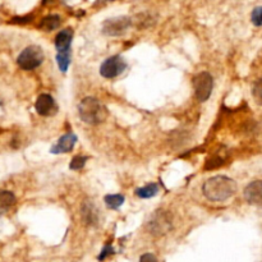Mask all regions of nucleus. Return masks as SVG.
Listing matches in <instances>:
<instances>
[{"mask_svg": "<svg viewBox=\"0 0 262 262\" xmlns=\"http://www.w3.org/2000/svg\"><path fill=\"white\" fill-rule=\"evenodd\" d=\"M236 192V183L225 175H215L203 183L202 193L212 202H223L233 197Z\"/></svg>", "mask_w": 262, "mask_h": 262, "instance_id": "f257e3e1", "label": "nucleus"}, {"mask_svg": "<svg viewBox=\"0 0 262 262\" xmlns=\"http://www.w3.org/2000/svg\"><path fill=\"white\" fill-rule=\"evenodd\" d=\"M78 115L86 124L98 126L105 122L108 116V109L96 98H85L78 104Z\"/></svg>", "mask_w": 262, "mask_h": 262, "instance_id": "f03ea898", "label": "nucleus"}, {"mask_svg": "<svg viewBox=\"0 0 262 262\" xmlns=\"http://www.w3.org/2000/svg\"><path fill=\"white\" fill-rule=\"evenodd\" d=\"M45 59L44 50L37 45L27 46L17 58V63L25 70H34L42 64Z\"/></svg>", "mask_w": 262, "mask_h": 262, "instance_id": "7ed1b4c3", "label": "nucleus"}, {"mask_svg": "<svg viewBox=\"0 0 262 262\" xmlns=\"http://www.w3.org/2000/svg\"><path fill=\"white\" fill-rule=\"evenodd\" d=\"M193 88H195L196 99L201 103L207 100L211 96L213 88V78L208 72H201L193 78Z\"/></svg>", "mask_w": 262, "mask_h": 262, "instance_id": "20e7f679", "label": "nucleus"}, {"mask_svg": "<svg viewBox=\"0 0 262 262\" xmlns=\"http://www.w3.org/2000/svg\"><path fill=\"white\" fill-rule=\"evenodd\" d=\"M132 19L129 17L121 16L109 18L103 23V34L110 37H118L126 34L129 27L132 26Z\"/></svg>", "mask_w": 262, "mask_h": 262, "instance_id": "39448f33", "label": "nucleus"}, {"mask_svg": "<svg viewBox=\"0 0 262 262\" xmlns=\"http://www.w3.org/2000/svg\"><path fill=\"white\" fill-rule=\"evenodd\" d=\"M126 60L122 57H119V55H114V57H110L104 60L100 67V75L104 78L111 80V78H115L118 76H121L126 70Z\"/></svg>", "mask_w": 262, "mask_h": 262, "instance_id": "423d86ee", "label": "nucleus"}, {"mask_svg": "<svg viewBox=\"0 0 262 262\" xmlns=\"http://www.w3.org/2000/svg\"><path fill=\"white\" fill-rule=\"evenodd\" d=\"M147 229L152 235H164L172 229V220L164 211H156L147 223Z\"/></svg>", "mask_w": 262, "mask_h": 262, "instance_id": "0eeeda50", "label": "nucleus"}, {"mask_svg": "<svg viewBox=\"0 0 262 262\" xmlns=\"http://www.w3.org/2000/svg\"><path fill=\"white\" fill-rule=\"evenodd\" d=\"M36 111L42 116H52L58 113V105L55 103L54 98L47 93H41L37 98L36 104H35Z\"/></svg>", "mask_w": 262, "mask_h": 262, "instance_id": "6e6552de", "label": "nucleus"}, {"mask_svg": "<svg viewBox=\"0 0 262 262\" xmlns=\"http://www.w3.org/2000/svg\"><path fill=\"white\" fill-rule=\"evenodd\" d=\"M244 198L249 205L262 207V180H253L244 188Z\"/></svg>", "mask_w": 262, "mask_h": 262, "instance_id": "1a4fd4ad", "label": "nucleus"}, {"mask_svg": "<svg viewBox=\"0 0 262 262\" xmlns=\"http://www.w3.org/2000/svg\"><path fill=\"white\" fill-rule=\"evenodd\" d=\"M77 142V136L75 133H67L58 139L57 144L52 147L50 152L52 154H67L75 149V145Z\"/></svg>", "mask_w": 262, "mask_h": 262, "instance_id": "9d476101", "label": "nucleus"}, {"mask_svg": "<svg viewBox=\"0 0 262 262\" xmlns=\"http://www.w3.org/2000/svg\"><path fill=\"white\" fill-rule=\"evenodd\" d=\"M73 40V30L72 29H64L57 35L55 37V47H57L58 53L68 52L70 50V44Z\"/></svg>", "mask_w": 262, "mask_h": 262, "instance_id": "9b49d317", "label": "nucleus"}, {"mask_svg": "<svg viewBox=\"0 0 262 262\" xmlns=\"http://www.w3.org/2000/svg\"><path fill=\"white\" fill-rule=\"evenodd\" d=\"M82 218L87 225H96L99 221V211L93 202H85L82 206Z\"/></svg>", "mask_w": 262, "mask_h": 262, "instance_id": "f8f14e48", "label": "nucleus"}, {"mask_svg": "<svg viewBox=\"0 0 262 262\" xmlns=\"http://www.w3.org/2000/svg\"><path fill=\"white\" fill-rule=\"evenodd\" d=\"M60 23H62V18H60L58 14H49V16L44 17L40 22L39 27L42 30V31H54V30L59 29Z\"/></svg>", "mask_w": 262, "mask_h": 262, "instance_id": "ddd939ff", "label": "nucleus"}, {"mask_svg": "<svg viewBox=\"0 0 262 262\" xmlns=\"http://www.w3.org/2000/svg\"><path fill=\"white\" fill-rule=\"evenodd\" d=\"M159 189L160 187L157 183H150V184L145 185V187H141L138 188V189H136V195L138 196L139 198H151L157 195Z\"/></svg>", "mask_w": 262, "mask_h": 262, "instance_id": "4468645a", "label": "nucleus"}, {"mask_svg": "<svg viewBox=\"0 0 262 262\" xmlns=\"http://www.w3.org/2000/svg\"><path fill=\"white\" fill-rule=\"evenodd\" d=\"M104 201H105V205L108 206V208L116 210V208H119L123 205L124 201H126V197L123 195H108L105 196Z\"/></svg>", "mask_w": 262, "mask_h": 262, "instance_id": "2eb2a0df", "label": "nucleus"}, {"mask_svg": "<svg viewBox=\"0 0 262 262\" xmlns=\"http://www.w3.org/2000/svg\"><path fill=\"white\" fill-rule=\"evenodd\" d=\"M70 50L68 52H62V53H58L57 54V63H58V67H59L60 72L65 73L68 70L70 65Z\"/></svg>", "mask_w": 262, "mask_h": 262, "instance_id": "dca6fc26", "label": "nucleus"}, {"mask_svg": "<svg viewBox=\"0 0 262 262\" xmlns=\"http://www.w3.org/2000/svg\"><path fill=\"white\" fill-rule=\"evenodd\" d=\"M16 202V197L12 192H8V190H3L2 195H0V206H2V210L6 211L7 208H9L11 206L14 205Z\"/></svg>", "mask_w": 262, "mask_h": 262, "instance_id": "f3484780", "label": "nucleus"}, {"mask_svg": "<svg viewBox=\"0 0 262 262\" xmlns=\"http://www.w3.org/2000/svg\"><path fill=\"white\" fill-rule=\"evenodd\" d=\"M252 96L258 105L262 106V78L257 80L252 85Z\"/></svg>", "mask_w": 262, "mask_h": 262, "instance_id": "a211bd4d", "label": "nucleus"}, {"mask_svg": "<svg viewBox=\"0 0 262 262\" xmlns=\"http://www.w3.org/2000/svg\"><path fill=\"white\" fill-rule=\"evenodd\" d=\"M87 160H88L87 156H75L72 159V161H70L69 169L72 170L82 169V168L86 165V161H87Z\"/></svg>", "mask_w": 262, "mask_h": 262, "instance_id": "6ab92c4d", "label": "nucleus"}, {"mask_svg": "<svg viewBox=\"0 0 262 262\" xmlns=\"http://www.w3.org/2000/svg\"><path fill=\"white\" fill-rule=\"evenodd\" d=\"M251 21L254 26H262V7H257V8H254L253 11H252Z\"/></svg>", "mask_w": 262, "mask_h": 262, "instance_id": "aec40b11", "label": "nucleus"}, {"mask_svg": "<svg viewBox=\"0 0 262 262\" xmlns=\"http://www.w3.org/2000/svg\"><path fill=\"white\" fill-rule=\"evenodd\" d=\"M113 253H114V249L111 248V247L109 246V244H106V246L104 247L103 251H101L100 256H99V259H100V261H103V259H105L106 257L110 256V254H113Z\"/></svg>", "mask_w": 262, "mask_h": 262, "instance_id": "412c9836", "label": "nucleus"}, {"mask_svg": "<svg viewBox=\"0 0 262 262\" xmlns=\"http://www.w3.org/2000/svg\"><path fill=\"white\" fill-rule=\"evenodd\" d=\"M139 262H157V258L152 253H145L139 258Z\"/></svg>", "mask_w": 262, "mask_h": 262, "instance_id": "4be33fe9", "label": "nucleus"}, {"mask_svg": "<svg viewBox=\"0 0 262 262\" xmlns=\"http://www.w3.org/2000/svg\"><path fill=\"white\" fill-rule=\"evenodd\" d=\"M32 21V16H27V17H22V18H14L13 22L16 23H27V22Z\"/></svg>", "mask_w": 262, "mask_h": 262, "instance_id": "5701e85b", "label": "nucleus"}, {"mask_svg": "<svg viewBox=\"0 0 262 262\" xmlns=\"http://www.w3.org/2000/svg\"><path fill=\"white\" fill-rule=\"evenodd\" d=\"M49 2H52V0H42V3H44V4L49 3Z\"/></svg>", "mask_w": 262, "mask_h": 262, "instance_id": "b1692460", "label": "nucleus"}]
</instances>
